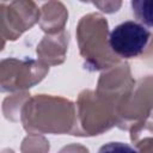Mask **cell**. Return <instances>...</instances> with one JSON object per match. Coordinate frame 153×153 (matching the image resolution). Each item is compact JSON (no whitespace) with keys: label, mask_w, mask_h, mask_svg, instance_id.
<instances>
[{"label":"cell","mask_w":153,"mask_h":153,"mask_svg":"<svg viewBox=\"0 0 153 153\" xmlns=\"http://www.w3.org/2000/svg\"><path fill=\"white\" fill-rule=\"evenodd\" d=\"M151 38L148 29L135 20H126L116 25L109 35L111 50L124 59L141 55Z\"/></svg>","instance_id":"cell-1"},{"label":"cell","mask_w":153,"mask_h":153,"mask_svg":"<svg viewBox=\"0 0 153 153\" xmlns=\"http://www.w3.org/2000/svg\"><path fill=\"white\" fill-rule=\"evenodd\" d=\"M130 7L140 24L153 27V0H133Z\"/></svg>","instance_id":"cell-2"},{"label":"cell","mask_w":153,"mask_h":153,"mask_svg":"<svg viewBox=\"0 0 153 153\" xmlns=\"http://www.w3.org/2000/svg\"><path fill=\"white\" fill-rule=\"evenodd\" d=\"M98 153H139V152L126 142L112 141L103 145L98 149Z\"/></svg>","instance_id":"cell-3"}]
</instances>
